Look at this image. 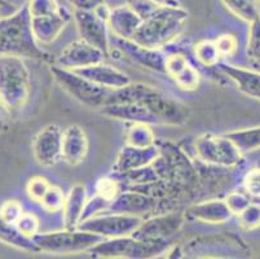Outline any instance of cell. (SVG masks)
<instances>
[{"mask_svg":"<svg viewBox=\"0 0 260 259\" xmlns=\"http://www.w3.org/2000/svg\"><path fill=\"white\" fill-rule=\"evenodd\" d=\"M188 57L180 52H174L165 57V73L174 78L189 65Z\"/></svg>","mask_w":260,"mask_h":259,"instance_id":"39","label":"cell"},{"mask_svg":"<svg viewBox=\"0 0 260 259\" xmlns=\"http://www.w3.org/2000/svg\"><path fill=\"white\" fill-rule=\"evenodd\" d=\"M141 222H143V218L138 215L104 213V215L100 214V215L80 222L77 228L96 234L104 239H112V237L131 236L136 231V228L141 224Z\"/></svg>","mask_w":260,"mask_h":259,"instance_id":"9","label":"cell"},{"mask_svg":"<svg viewBox=\"0 0 260 259\" xmlns=\"http://www.w3.org/2000/svg\"><path fill=\"white\" fill-rule=\"evenodd\" d=\"M158 203L159 201L157 197L140 191L129 189L127 192H119L113 198L106 213L129 214V215L140 217L144 214L154 211L158 208Z\"/></svg>","mask_w":260,"mask_h":259,"instance_id":"14","label":"cell"},{"mask_svg":"<svg viewBox=\"0 0 260 259\" xmlns=\"http://www.w3.org/2000/svg\"><path fill=\"white\" fill-rule=\"evenodd\" d=\"M69 20L70 16L66 14L63 9L57 13L30 17V25H31V32L35 40L39 44L52 43L60 37Z\"/></svg>","mask_w":260,"mask_h":259,"instance_id":"19","label":"cell"},{"mask_svg":"<svg viewBox=\"0 0 260 259\" xmlns=\"http://www.w3.org/2000/svg\"><path fill=\"white\" fill-rule=\"evenodd\" d=\"M238 223L242 228L251 231L260 227V205L251 203L237 214Z\"/></svg>","mask_w":260,"mask_h":259,"instance_id":"34","label":"cell"},{"mask_svg":"<svg viewBox=\"0 0 260 259\" xmlns=\"http://www.w3.org/2000/svg\"><path fill=\"white\" fill-rule=\"evenodd\" d=\"M40 204L49 213H57V211L62 210L63 204H65V194L60 188L51 185L40 199Z\"/></svg>","mask_w":260,"mask_h":259,"instance_id":"36","label":"cell"},{"mask_svg":"<svg viewBox=\"0 0 260 259\" xmlns=\"http://www.w3.org/2000/svg\"><path fill=\"white\" fill-rule=\"evenodd\" d=\"M74 9H84V11H94L100 6L105 4V0H70Z\"/></svg>","mask_w":260,"mask_h":259,"instance_id":"46","label":"cell"},{"mask_svg":"<svg viewBox=\"0 0 260 259\" xmlns=\"http://www.w3.org/2000/svg\"><path fill=\"white\" fill-rule=\"evenodd\" d=\"M51 73L68 94L72 95L75 100L88 108H103L106 97L112 91L91 82L87 78L75 73L74 70L63 69L58 65L52 66Z\"/></svg>","mask_w":260,"mask_h":259,"instance_id":"8","label":"cell"},{"mask_svg":"<svg viewBox=\"0 0 260 259\" xmlns=\"http://www.w3.org/2000/svg\"><path fill=\"white\" fill-rule=\"evenodd\" d=\"M140 23L141 18L132 11L127 3L110 8L109 11L108 26L115 38L132 39Z\"/></svg>","mask_w":260,"mask_h":259,"instance_id":"24","label":"cell"},{"mask_svg":"<svg viewBox=\"0 0 260 259\" xmlns=\"http://www.w3.org/2000/svg\"><path fill=\"white\" fill-rule=\"evenodd\" d=\"M127 146L146 148L155 144V135L148 123H129L124 134Z\"/></svg>","mask_w":260,"mask_h":259,"instance_id":"28","label":"cell"},{"mask_svg":"<svg viewBox=\"0 0 260 259\" xmlns=\"http://www.w3.org/2000/svg\"><path fill=\"white\" fill-rule=\"evenodd\" d=\"M196 59L198 63L206 68H215L220 63V53L217 51L216 46L212 40H201L193 48Z\"/></svg>","mask_w":260,"mask_h":259,"instance_id":"30","label":"cell"},{"mask_svg":"<svg viewBox=\"0 0 260 259\" xmlns=\"http://www.w3.org/2000/svg\"><path fill=\"white\" fill-rule=\"evenodd\" d=\"M92 256L98 258H140L141 241L132 236L104 239L88 249Z\"/></svg>","mask_w":260,"mask_h":259,"instance_id":"15","label":"cell"},{"mask_svg":"<svg viewBox=\"0 0 260 259\" xmlns=\"http://www.w3.org/2000/svg\"><path fill=\"white\" fill-rule=\"evenodd\" d=\"M100 113L105 117L123 122L160 125V121L141 103L110 104L100 108Z\"/></svg>","mask_w":260,"mask_h":259,"instance_id":"18","label":"cell"},{"mask_svg":"<svg viewBox=\"0 0 260 259\" xmlns=\"http://www.w3.org/2000/svg\"><path fill=\"white\" fill-rule=\"evenodd\" d=\"M113 199L108 198V197L103 196V194L96 193L91 199L86 201V205H84L83 211H82V217H80V222L96 217V215H100L103 213H106Z\"/></svg>","mask_w":260,"mask_h":259,"instance_id":"31","label":"cell"},{"mask_svg":"<svg viewBox=\"0 0 260 259\" xmlns=\"http://www.w3.org/2000/svg\"><path fill=\"white\" fill-rule=\"evenodd\" d=\"M73 18L77 25L80 39L103 51L106 56L110 53L108 21L96 11L74 9Z\"/></svg>","mask_w":260,"mask_h":259,"instance_id":"10","label":"cell"},{"mask_svg":"<svg viewBox=\"0 0 260 259\" xmlns=\"http://www.w3.org/2000/svg\"><path fill=\"white\" fill-rule=\"evenodd\" d=\"M119 185L118 182L113 178H105L101 179L96 185V193L103 194V196L108 197V198L113 199L118 193H119Z\"/></svg>","mask_w":260,"mask_h":259,"instance_id":"45","label":"cell"},{"mask_svg":"<svg viewBox=\"0 0 260 259\" xmlns=\"http://www.w3.org/2000/svg\"><path fill=\"white\" fill-rule=\"evenodd\" d=\"M159 154L152 162L159 180L190 189L198 182L197 168L188 156L177 146L166 141L158 146Z\"/></svg>","mask_w":260,"mask_h":259,"instance_id":"4","label":"cell"},{"mask_svg":"<svg viewBox=\"0 0 260 259\" xmlns=\"http://www.w3.org/2000/svg\"><path fill=\"white\" fill-rule=\"evenodd\" d=\"M180 254L188 258H240L249 256L250 249L236 235L196 237L184 248H179Z\"/></svg>","mask_w":260,"mask_h":259,"instance_id":"5","label":"cell"},{"mask_svg":"<svg viewBox=\"0 0 260 259\" xmlns=\"http://www.w3.org/2000/svg\"><path fill=\"white\" fill-rule=\"evenodd\" d=\"M225 203L228 205L229 210L232 211V214L237 215L246 206H249L251 204V197L246 192H231L226 196Z\"/></svg>","mask_w":260,"mask_h":259,"instance_id":"43","label":"cell"},{"mask_svg":"<svg viewBox=\"0 0 260 259\" xmlns=\"http://www.w3.org/2000/svg\"><path fill=\"white\" fill-rule=\"evenodd\" d=\"M51 187V183L43 177H34L29 180L27 185H26V192L29 194L30 199L35 201V203H40L42 197L44 196L48 188Z\"/></svg>","mask_w":260,"mask_h":259,"instance_id":"41","label":"cell"},{"mask_svg":"<svg viewBox=\"0 0 260 259\" xmlns=\"http://www.w3.org/2000/svg\"><path fill=\"white\" fill-rule=\"evenodd\" d=\"M31 95V74L25 57L0 56V111L15 117Z\"/></svg>","mask_w":260,"mask_h":259,"instance_id":"1","label":"cell"},{"mask_svg":"<svg viewBox=\"0 0 260 259\" xmlns=\"http://www.w3.org/2000/svg\"><path fill=\"white\" fill-rule=\"evenodd\" d=\"M88 153V137L86 131L78 125H70L62 130L61 160L68 165H79Z\"/></svg>","mask_w":260,"mask_h":259,"instance_id":"17","label":"cell"},{"mask_svg":"<svg viewBox=\"0 0 260 259\" xmlns=\"http://www.w3.org/2000/svg\"><path fill=\"white\" fill-rule=\"evenodd\" d=\"M26 7H27L30 17L57 13L62 11L57 0H29Z\"/></svg>","mask_w":260,"mask_h":259,"instance_id":"37","label":"cell"},{"mask_svg":"<svg viewBox=\"0 0 260 259\" xmlns=\"http://www.w3.org/2000/svg\"><path fill=\"white\" fill-rule=\"evenodd\" d=\"M184 222L185 214L183 213L162 214L152 219L143 220L131 236L140 240H167L180 231Z\"/></svg>","mask_w":260,"mask_h":259,"instance_id":"13","label":"cell"},{"mask_svg":"<svg viewBox=\"0 0 260 259\" xmlns=\"http://www.w3.org/2000/svg\"><path fill=\"white\" fill-rule=\"evenodd\" d=\"M18 7L15 3H12L11 0H0V18L8 17L15 14L18 11Z\"/></svg>","mask_w":260,"mask_h":259,"instance_id":"47","label":"cell"},{"mask_svg":"<svg viewBox=\"0 0 260 259\" xmlns=\"http://www.w3.org/2000/svg\"><path fill=\"white\" fill-rule=\"evenodd\" d=\"M106 54L96 47L91 46L84 40L79 39L70 43L58 54L56 65L69 70L87 68L96 64L105 63Z\"/></svg>","mask_w":260,"mask_h":259,"instance_id":"12","label":"cell"},{"mask_svg":"<svg viewBox=\"0 0 260 259\" xmlns=\"http://www.w3.org/2000/svg\"><path fill=\"white\" fill-rule=\"evenodd\" d=\"M225 199H209L194 204L186 210L185 219H193L207 224H224L232 218Z\"/></svg>","mask_w":260,"mask_h":259,"instance_id":"23","label":"cell"},{"mask_svg":"<svg viewBox=\"0 0 260 259\" xmlns=\"http://www.w3.org/2000/svg\"><path fill=\"white\" fill-rule=\"evenodd\" d=\"M103 240L104 237L92 234V232L83 231L79 228H74V229L65 228L63 231L47 232V234L38 232L32 237V241L35 242L38 250L52 254L82 253L91 249Z\"/></svg>","mask_w":260,"mask_h":259,"instance_id":"6","label":"cell"},{"mask_svg":"<svg viewBox=\"0 0 260 259\" xmlns=\"http://www.w3.org/2000/svg\"><path fill=\"white\" fill-rule=\"evenodd\" d=\"M0 241L11 245L20 250L29 251V253H39L32 239L23 236L20 234L15 223H8L0 218Z\"/></svg>","mask_w":260,"mask_h":259,"instance_id":"26","label":"cell"},{"mask_svg":"<svg viewBox=\"0 0 260 259\" xmlns=\"http://www.w3.org/2000/svg\"><path fill=\"white\" fill-rule=\"evenodd\" d=\"M172 79L175 80V83H176L180 89L186 90V91H193V90L197 89L198 84H200L201 75L200 73H198L197 69L191 65V64H189L183 71H180L179 74L175 75Z\"/></svg>","mask_w":260,"mask_h":259,"instance_id":"35","label":"cell"},{"mask_svg":"<svg viewBox=\"0 0 260 259\" xmlns=\"http://www.w3.org/2000/svg\"><path fill=\"white\" fill-rule=\"evenodd\" d=\"M86 189L83 185H74L69 194L65 197L63 204V225L68 229H74L79 224L82 211L86 205Z\"/></svg>","mask_w":260,"mask_h":259,"instance_id":"25","label":"cell"},{"mask_svg":"<svg viewBox=\"0 0 260 259\" xmlns=\"http://www.w3.org/2000/svg\"><path fill=\"white\" fill-rule=\"evenodd\" d=\"M158 154H159V148L157 144L146 148L126 146L120 149L113 168L117 174H126L129 171L150 165L157 158Z\"/></svg>","mask_w":260,"mask_h":259,"instance_id":"20","label":"cell"},{"mask_svg":"<svg viewBox=\"0 0 260 259\" xmlns=\"http://www.w3.org/2000/svg\"><path fill=\"white\" fill-rule=\"evenodd\" d=\"M259 68H260V66H259Z\"/></svg>","mask_w":260,"mask_h":259,"instance_id":"50","label":"cell"},{"mask_svg":"<svg viewBox=\"0 0 260 259\" xmlns=\"http://www.w3.org/2000/svg\"><path fill=\"white\" fill-rule=\"evenodd\" d=\"M247 37V56L257 66H260V17L249 23Z\"/></svg>","mask_w":260,"mask_h":259,"instance_id":"32","label":"cell"},{"mask_svg":"<svg viewBox=\"0 0 260 259\" xmlns=\"http://www.w3.org/2000/svg\"><path fill=\"white\" fill-rule=\"evenodd\" d=\"M242 188L250 197L260 198V167H254L246 172L242 179Z\"/></svg>","mask_w":260,"mask_h":259,"instance_id":"40","label":"cell"},{"mask_svg":"<svg viewBox=\"0 0 260 259\" xmlns=\"http://www.w3.org/2000/svg\"><path fill=\"white\" fill-rule=\"evenodd\" d=\"M188 12L180 6L169 4L141 21L131 40L150 49H160L176 40L185 30Z\"/></svg>","mask_w":260,"mask_h":259,"instance_id":"2","label":"cell"},{"mask_svg":"<svg viewBox=\"0 0 260 259\" xmlns=\"http://www.w3.org/2000/svg\"><path fill=\"white\" fill-rule=\"evenodd\" d=\"M232 141L235 142L237 148L245 153L259 151L260 149V126L250 128H241L236 131L225 134Z\"/></svg>","mask_w":260,"mask_h":259,"instance_id":"27","label":"cell"},{"mask_svg":"<svg viewBox=\"0 0 260 259\" xmlns=\"http://www.w3.org/2000/svg\"><path fill=\"white\" fill-rule=\"evenodd\" d=\"M74 71L79 75H82V77L89 79L91 82L109 90L122 89V87L131 83V79H129V77L126 73H123L119 69L114 68L112 65H108L105 63L77 69Z\"/></svg>","mask_w":260,"mask_h":259,"instance_id":"21","label":"cell"},{"mask_svg":"<svg viewBox=\"0 0 260 259\" xmlns=\"http://www.w3.org/2000/svg\"><path fill=\"white\" fill-rule=\"evenodd\" d=\"M214 43L221 57H231L237 52L238 43L235 35L221 34L214 40Z\"/></svg>","mask_w":260,"mask_h":259,"instance_id":"42","label":"cell"},{"mask_svg":"<svg viewBox=\"0 0 260 259\" xmlns=\"http://www.w3.org/2000/svg\"><path fill=\"white\" fill-rule=\"evenodd\" d=\"M215 68L232 82H235L242 94L260 101V70L254 71L225 63H219Z\"/></svg>","mask_w":260,"mask_h":259,"instance_id":"22","label":"cell"},{"mask_svg":"<svg viewBox=\"0 0 260 259\" xmlns=\"http://www.w3.org/2000/svg\"><path fill=\"white\" fill-rule=\"evenodd\" d=\"M62 130L57 125H47L32 141V154L39 165L51 167L61 160Z\"/></svg>","mask_w":260,"mask_h":259,"instance_id":"11","label":"cell"},{"mask_svg":"<svg viewBox=\"0 0 260 259\" xmlns=\"http://www.w3.org/2000/svg\"><path fill=\"white\" fill-rule=\"evenodd\" d=\"M22 213V206L16 199H8L0 206V218L8 223H16Z\"/></svg>","mask_w":260,"mask_h":259,"instance_id":"44","label":"cell"},{"mask_svg":"<svg viewBox=\"0 0 260 259\" xmlns=\"http://www.w3.org/2000/svg\"><path fill=\"white\" fill-rule=\"evenodd\" d=\"M0 56H20L34 60H47V54L35 40L30 25L27 7L15 14L0 18Z\"/></svg>","mask_w":260,"mask_h":259,"instance_id":"3","label":"cell"},{"mask_svg":"<svg viewBox=\"0 0 260 259\" xmlns=\"http://www.w3.org/2000/svg\"><path fill=\"white\" fill-rule=\"evenodd\" d=\"M127 4L143 21L160 11L167 3H163L159 0H127Z\"/></svg>","mask_w":260,"mask_h":259,"instance_id":"33","label":"cell"},{"mask_svg":"<svg viewBox=\"0 0 260 259\" xmlns=\"http://www.w3.org/2000/svg\"><path fill=\"white\" fill-rule=\"evenodd\" d=\"M193 148L198 160L215 167H237L243 158L242 152L226 135L205 134L196 139Z\"/></svg>","mask_w":260,"mask_h":259,"instance_id":"7","label":"cell"},{"mask_svg":"<svg viewBox=\"0 0 260 259\" xmlns=\"http://www.w3.org/2000/svg\"><path fill=\"white\" fill-rule=\"evenodd\" d=\"M113 43L117 46L118 49L122 51V53L128 56V59H131L138 65L158 71V73H165V57H166V54L162 53L160 49L146 48V47L135 43L134 40L120 39V38H114Z\"/></svg>","mask_w":260,"mask_h":259,"instance_id":"16","label":"cell"},{"mask_svg":"<svg viewBox=\"0 0 260 259\" xmlns=\"http://www.w3.org/2000/svg\"><path fill=\"white\" fill-rule=\"evenodd\" d=\"M257 2H259V3H260V0H257Z\"/></svg>","mask_w":260,"mask_h":259,"instance_id":"49","label":"cell"},{"mask_svg":"<svg viewBox=\"0 0 260 259\" xmlns=\"http://www.w3.org/2000/svg\"><path fill=\"white\" fill-rule=\"evenodd\" d=\"M3 128H4V122L3 120H2V117H0V132L3 131Z\"/></svg>","mask_w":260,"mask_h":259,"instance_id":"48","label":"cell"},{"mask_svg":"<svg viewBox=\"0 0 260 259\" xmlns=\"http://www.w3.org/2000/svg\"><path fill=\"white\" fill-rule=\"evenodd\" d=\"M15 224L18 231H20V234L29 237V239H32L39 232V219L32 213H25L23 211L20 218L16 220Z\"/></svg>","mask_w":260,"mask_h":259,"instance_id":"38","label":"cell"},{"mask_svg":"<svg viewBox=\"0 0 260 259\" xmlns=\"http://www.w3.org/2000/svg\"><path fill=\"white\" fill-rule=\"evenodd\" d=\"M221 3L233 16L247 23L260 17L257 0H221Z\"/></svg>","mask_w":260,"mask_h":259,"instance_id":"29","label":"cell"}]
</instances>
